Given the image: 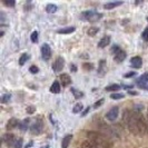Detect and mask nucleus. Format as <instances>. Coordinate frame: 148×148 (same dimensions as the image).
Masks as SVG:
<instances>
[{"label": "nucleus", "mask_w": 148, "mask_h": 148, "mask_svg": "<svg viewBox=\"0 0 148 148\" xmlns=\"http://www.w3.org/2000/svg\"><path fill=\"white\" fill-rule=\"evenodd\" d=\"M123 119L126 124L128 130L134 135L143 136L148 133V126L140 112L136 110L126 109L124 111Z\"/></svg>", "instance_id": "obj_1"}, {"label": "nucleus", "mask_w": 148, "mask_h": 148, "mask_svg": "<svg viewBox=\"0 0 148 148\" xmlns=\"http://www.w3.org/2000/svg\"><path fill=\"white\" fill-rule=\"evenodd\" d=\"M87 137L89 140H91L92 143H95L98 147L101 148H111L112 147V140L109 138V136H107L106 134L100 133V132H92L89 130L87 132Z\"/></svg>", "instance_id": "obj_2"}, {"label": "nucleus", "mask_w": 148, "mask_h": 148, "mask_svg": "<svg viewBox=\"0 0 148 148\" xmlns=\"http://www.w3.org/2000/svg\"><path fill=\"white\" fill-rule=\"evenodd\" d=\"M103 14L101 12H98L96 10H88V11H84L82 12V20L85 21H89V22H97L99 21L101 18H103Z\"/></svg>", "instance_id": "obj_3"}, {"label": "nucleus", "mask_w": 148, "mask_h": 148, "mask_svg": "<svg viewBox=\"0 0 148 148\" xmlns=\"http://www.w3.org/2000/svg\"><path fill=\"white\" fill-rule=\"evenodd\" d=\"M30 133L32 135H40L44 130V121L41 118L36 119L31 125H30Z\"/></svg>", "instance_id": "obj_4"}, {"label": "nucleus", "mask_w": 148, "mask_h": 148, "mask_svg": "<svg viewBox=\"0 0 148 148\" xmlns=\"http://www.w3.org/2000/svg\"><path fill=\"white\" fill-rule=\"evenodd\" d=\"M118 115H119V107L118 106H114V107H111L110 109L107 111L106 119L108 121H115L116 119L118 118Z\"/></svg>", "instance_id": "obj_5"}, {"label": "nucleus", "mask_w": 148, "mask_h": 148, "mask_svg": "<svg viewBox=\"0 0 148 148\" xmlns=\"http://www.w3.org/2000/svg\"><path fill=\"white\" fill-rule=\"evenodd\" d=\"M2 140H3V143L7 145L8 147H15V144L16 141H17V138H16V136L14 135V134H5L3 136H2Z\"/></svg>", "instance_id": "obj_6"}, {"label": "nucleus", "mask_w": 148, "mask_h": 148, "mask_svg": "<svg viewBox=\"0 0 148 148\" xmlns=\"http://www.w3.org/2000/svg\"><path fill=\"white\" fill-rule=\"evenodd\" d=\"M65 67V59L62 57H58L55 60V62L52 64V70L55 73H59L62 70V68Z\"/></svg>", "instance_id": "obj_7"}, {"label": "nucleus", "mask_w": 148, "mask_h": 148, "mask_svg": "<svg viewBox=\"0 0 148 148\" xmlns=\"http://www.w3.org/2000/svg\"><path fill=\"white\" fill-rule=\"evenodd\" d=\"M51 48L48 44H44L41 46V56L45 60H49L51 58Z\"/></svg>", "instance_id": "obj_8"}, {"label": "nucleus", "mask_w": 148, "mask_h": 148, "mask_svg": "<svg viewBox=\"0 0 148 148\" xmlns=\"http://www.w3.org/2000/svg\"><path fill=\"white\" fill-rule=\"evenodd\" d=\"M147 84H148V71L145 73V74H143L140 77H138V78L136 79V85H137L139 88L145 89Z\"/></svg>", "instance_id": "obj_9"}, {"label": "nucleus", "mask_w": 148, "mask_h": 148, "mask_svg": "<svg viewBox=\"0 0 148 148\" xmlns=\"http://www.w3.org/2000/svg\"><path fill=\"white\" fill-rule=\"evenodd\" d=\"M130 66L135 68V69H139L143 66V59L139 56H135L130 59Z\"/></svg>", "instance_id": "obj_10"}, {"label": "nucleus", "mask_w": 148, "mask_h": 148, "mask_svg": "<svg viewBox=\"0 0 148 148\" xmlns=\"http://www.w3.org/2000/svg\"><path fill=\"white\" fill-rule=\"evenodd\" d=\"M110 41H111L110 36L106 35V36H104V37L99 40V42H98V48H101V49H103V48H106L108 45H110Z\"/></svg>", "instance_id": "obj_11"}, {"label": "nucleus", "mask_w": 148, "mask_h": 148, "mask_svg": "<svg viewBox=\"0 0 148 148\" xmlns=\"http://www.w3.org/2000/svg\"><path fill=\"white\" fill-rule=\"evenodd\" d=\"M126 57H127V53L126 51H124L123 49H120L115 56H114V59H115V61L116 62H118V64H120V62H123L124 60L126 59Z\"/></svg>", "instance_id": "obj_12"}, {"label": "nucleus", "mask_w": 148, "mask_h": 148, "mask_svg": "<svg viewBox=\"0 0 148 148\" xmlns=\"http://www.w3.org/2000/svg\"><path fill=\"white\" fill-rule=\"evenodd\" d=\"M59 79L61 85H62V87H67V86H69L71 84V78H70L69 75L67 74H61L59 76Z\"/></svg>", "instance_id": "obj_13"}, {"label": "nucleus", "mask_w": 148, "mask_h": 148, "mask_svg": "<svg viewBox=\"0 0 148 148\" xmlns=\"http://www.w3.org/2000/svg\"><path fill=\"white\" fill-rule=\"evenodd\" d=\"M106 71H107L106 60L101 59L99 61V64H98V71H97V74L99 75V76H104V75L106 74Z\"/></svg>", "instance_id": "obj_14"}, {"label": "nucleus", "mask_w": 148, "mask_h": 148, "mask_svg": "<svg viewBox=\"0 0 148 148\" xmlns=\"http://www.w3.org/2000/svg\"><path fill=\"white\" fill-rule=\"evenodd\" d=\"M19 120L16 118H11L9 119V121L7 123V126H6V128H7V130H12V129H15V128H17V127L19 126Z\"/></svg>", "instance_id": "obj_15"}, {"label": "nucleus", "mask_w": 148, "mask_h": 148, "mask_svg": "<svg viewBox=\"0 0 148 148\" xmlns=\"http://www.w3.org/2000/svg\"><path fill=\"white\" fill-rule=\"evenodd\" d=\"M75 30H76V27L69 26V27H64V28H61V29H58L57 30V34H59V35H68V34L74 32Z\"/></svg>", "instance_id": "obj_16"}, {"label": "nucleus", "mask_w": 148, "mask_h": 148, "mask_svg": "<svg viewBox=\"0 0 148 148\" xmlns=\"http://www.w3.org/2000/svg\"><path fill=\"white\" fill-rule=\"evenodd\" d=\"M123 3H124L123 1H114V2H107V3H105V5H104V8H105V9H107V10H111V9H114V8L121 6Z\"/></svg>", "instance_id": "obj_17"}, {"label": "nucleus", "mask_w": 148, "mask_h": 148, "mask_svg": "<svg viewBox=\"0 0 148 148\" xmlns=\"http://www.w3.org/2000/svg\"><path fill=\"white\" fill-rule=\"evenodd\" d=\"M71 139H73V135H71V134H68V135H66V136L62 138L61 148H68L69 144L71 143Z\"/></svg>", "instance_id": "obj_18"}, {"label": "nucleus", "mask_w": 148, "mask_h": 148, "mask_svg": "<svg viewBox=\"0 0 148 148\" xmlns=\"http://www.w3.org/2000/svg\"><path fill=\"white\" fill-rule=\"evenodd\" d=\"M70 91H71V94L74 95L75 99H82V98H84V96H85V94H84L82 91H80L79 89L75 88V87H71V88H70Z\"/></svg>", "instance_id": "obj_19"}, {"label": "nucleus", "mask_w": 148, "mask_h": 148, "mask_svg": "<svg viewBox=\"0 0 148 148\" xmlns=\"http://www.w3.org/2000/svg\"><path fill=\"white\" fill-rule=\"evenodd\" d=\"M29 123H30L29 118L23 119L22 121H20V123H19V126H18V128H19L21 132H26V130L29 128Z\"/></svg>", "instance_id": "obj_20"}, {"label": "nucleus", "mask_w": 148, "mask_h": 148, "mask_svg": "<svg viewBox=\"0 0 148 148\" xmlns=\"http://www.w3.org/2000/svg\"><path fill=\"white\" fill-rule=\"evenodd\" d=\"M60 89H61L60 88V84L56 80V82H53V84L50 87V92H52V94H59Z\"/></svg>", "instance_id": "obj_21"}, {"label": "nucleus", "mask_w": 148, "mask_h": 148, "mask_svg": "<svg viewBox=\"0 0 148 148\" xmlns=\"http://www.w3.org/2000/svg\"><path fill=\"white\" fill-rule=\"evenodd\" d=\"M82 148H98L95 143H92L91 140H84L82 143Z\"/></svg>", "instance_id": "obj_22"}, {"label": "nucleus", "mask_w": 148, "mask_h": 148, "mask_svg": "<svg viewBox=\"0 0 148 148\" xmlns=\"http://www.w3.org/2000/svg\"><path fill=\"white\" fill-rule=\"evenodd\" d=\"M46 12H48V14H55L56 11H57V6L56 5H53V3H48L47 6H46Z\"/></svg>", "instance_id": "obj_23"}, {"label": "nucleus", "mask_w": 148, "mask_h": 148, "mask_svg": "<svg viewBox=\"0 0 148 148\" xmlns=\"http://www.w3.org/2000/svg\"><path fill=\"white\" fill-rule=\"evenodd\" d=\"M121 88V86L120 85H118V84H112V85H109V86H107L106 88H105V90L106 91H117V90H119V89Z\"/></svg>", "instance_id": "obj_24"}, {"label": "nucleus", "mask_w": 148, "mask_h": 148, "mask_svg": "<svg viewBox=\"0 0 148 148\" xmlns=\"http://www.w3.org/2000/svg\"><path fill=\"white\" fill-rule=\"evenodd\" d=\"M98 32H99V28L98 27H90L87 30V35H88L89 37H95Z\"/></svg>", "instance_id": "obj_25"}, {"label": "nucleus", "mask_w": 148, "mask_h": 148, "mask_svg": "<svg viewBox=\"0 0 148 148\" xmlns=\"http://www.w3.org/2000/svg\"><path fill=\"white\" fill-rule=\"evenodd\" d=\"M28 59H29V55H28L27 52H23L21 56H20V58H19V65H20V66H23V65L27 62Z\"/></svg>", "instance_id": "obj_26"}, {"label": "nucleus", "mask_w": 148, "mask_h": 148, "mask_svg": "<svg viewBox=\"0 0 148 148\" xmlns=\"http://www.w3.org/2000/svg\"><path fill=\"white\" fill-rule=\"evenodd\" d=\"M82 109H84V106H82V103H78V104H76L74 106V108H73V112L74 114H78V112H82Z\"/></svg>", "instance_id": "obj_27"}, {"label": "nucleus", "mask_w": 148, "mask_h": 148, "mask_svg": "<svg viewBox=\"0 0 148 148\" xmlns=\"http://www.w3.org/2000/svg\"><path fill=\"white\" fill-rule=\"evenodd\" d=\"M110 98L111 99H114V100H118V99L125 98V95L121 94V92H114V94H111L110 95Z\"/></svg>", "instance_id": "obj_28"}, {"label": "nucleus", "mask_w": 148, "mask_h": 148, "mask_svg": "<svg viewBox=\"0 0 148 148\" xmlns=\"http://www.w3.org/2000/svg\"><path fill=\"white\" fill-rule=\"evenodd\" d=\"M82 68H84L86 71H90V70L94 69V65H92L91 62H84V64H82Z\"/></svg>", "instance_id": "obj_29"}, {"label": "nucleus", "mask_w": 148, "mask_h": 148, "mask_svg": "<svg viewBox=\"0 0 148 148\" xmlns=\"http://www.w3.org/2000/svg\"><path fill=\"white\" fill-rule=\"evenodd\" d=\"M10 98H11V95H10V94H5V95H2L0 101H1V104H6V103H8V101L10 100Z\"/></svg>", "instance_id": "obj_30"}, {"label": "nucleus", "mask_w": 148, "mask_h": 148, "mask_svg": "<svg viewBox=\"0 0 148 148\" xmlns=\"http://www.w3.org/2000/svg\"><path fill=\"white\" fill-rule=\"evenodd\" d=\"M30 39H31V41H32L34 44L38 42V31H34V32L31 34V36H30Z\"/></svg>", "instance_id": "obj_31"}, {"label": "nucleus", "mask_w": 148, "mask_h": 148, "mask_svg": "<svg viewBox=\"0 0 148 148\" xmlns=\"http://www.w3.org/2000/svg\"><path fill=\"white\" fill-rule=\"evenodd\" d=\"M3 5L5 6H7V7H15V5H16V2H15V0H3Z\"/></svg>", "instance_id": "obj_32"}, {"label": "nucleus", "mask_w": 148, "mask_h": 148, "mask_svg": "<svg viewBox=\"0 0 148 148\" xmlns=\"http://www.w3.org/2000/svg\"><path fill=\"white\" fill-rule=\"evenodd\" d=\"M29 71L31 73V74H34V75L38 74V73H39V68H38L37 66H35V65H34V66H30Z\"/></svg>", "instance_id": "obj_33"}, {"label": "nucleus", "mask_w": 148, "mask_h": 148, "mask_svg": "<svg viewBox=\"0 0 148 148\" xmlns=\"http://www.w3.org/2000/svg\"><path fill=\"white\" fill-rule=\"evenodd\" d=\"M141 37H143V39H144L145 41H148V27H146V28H145V30L143 31Z\"/></svg>", "instance_id": "obj_34"}, {"label": "nucleus", "mask_w": 148, "mask_h": 148, "mask_svg": "<svg viewBox=\"0 0 148 148\" xmlns=\"http://www.w3.org/2000/svg\"><path fill=\"white\" fill-rule=\"evenodd\" d=\"M119 50H120V47H119L118 45H114L112 48H111V53H114V56H115Z\"/></svg>", "instance_id": "obj_35"}, {"label": "nucleus", "mask_w": 148, "mask_h": 148, "mask_svg": "<svg viewBox=\"0 0 148 148\" xmlns=\"http://www.w3.org/2000/svg\"><path fill=\"white\" fill-rule=\"evenodd\" d=\"M26 111H27V114H29V115H32V114L36 111V107H35V106H29V107H27Z\"/></svg>", "instance_id": "obj_36"}, {"label": "nucleus", "mask_w": 148, "mask_h": 148, "mask_svg": "<svg viewBox=\"0 0 148 148\" xmlns=\"http://www.w3.org/2000/svg\"><path fill=\"white\" fill-rule=\"evenodd\" d=\"M22 138H18L17 139V141H16L15 144V147L14 148H22Z\"/></svg>", "instance_id": "obj_37"}, {"label": "nucleus", "mask_w": 148, "mask_h": 148, "mask_svg": "<svg viewBox=\"0 0 148 148\" xmlns=\"http://www.w3.org/2000/svg\"><path fill=\"white\" fill-rule=\"evenodd\" d=\"M103 104H104V99L101 98L99 101H96V103H95V105H94V108H95V109H97V108H99V107H100Z\"/></svg>", "instance_id": "obj_38"}, {"label": "nucleus", "mask_w": 148, "mask_h": 148, "mask_svg": "<svg viewBox=\"0 0 148 148\" xmlns=\"http://www.w3.org/2000/svg\"><path fill=\"white\" fill-rule=\"evenodd\" d=\"M134 76H136V71H130V73H128V74L124 75L125 78H130V77H134Z\"/></svg>", "instance_id": "obj_39"}, {"label": "nucleus", "mask_w": 148, "mask_h": 148, "mask_svg": "<svg viewBox=\"0 0 148 148\" xmlns=\"http://www.w3.org/2000/svg\"><path fill=\"white\" fill-rule=\"evenodd\" d=\"M89 111H90V106H88V107H87L85 110L82 111V117H85V116H87V114H88Z\"/></svg>", "instance_id": "obj_40"}, {"label": "nucleus", "mask_w": 148, "mask_h": 148, "mask_svg": "<svg viewBox=\"0 0 148 148\" xmlns=\"http://www.w3.org/2000/svg\"><path fill=\"white\" fill-rule=\"evenodd\" d=\"M70 70L74 71V73H76V71H77V67L75 66L74 64H71V65H70Z\"/></svg>", "instance_id": "obj_41"}, {"label": "nucleus", "mask_w": 148, "mask_h": 148, "mask_svg": "<svg viewBox=\"0 0 148 148\" xmlns=\"http://www.w3.org/2000/svg\"><path fill=\"white\" fill-rule=\"evenodd\" d=\"M128 94L132 95V96H137V95H138V92H137V91H134V90H129Z\"/></svg>", "instance_id": "obj_42"}, {"label": "nucleus", "mask_w": 148, "mask_h": 148, "mask_svg": "<svg viewBox=\"0 0 148 148\" xmlns=\"http://www.w3.org/2000/svg\"><path fill=\"white\" fill-rule=\"evenodd\" d=\"M123 87L125 89H130V88H133L134 86L133 85H123Z\"/></svg>", "instance_id": "obj_43"}, {"label": "nucleus", "mask_w": 148, "mask_h": 148, "mask_svg": "<svg viewBox=\"0 0 148 148\" xmlns=\"http://www.w3.org/2000/svg\"><path fill=\"white\" fill-rule=\"evenodd\" d=\"M3 34H5V31H3V30H1V32H0V37H2V36H3Z\"/></svg>", "instance_id": "obj_44"}, {"label": "nucleus", "mask_w": 148, "mask_h": 148, "mask_svg": "<svg viewBox=\"0 0 148 148\" xmlns=\"http://www.w3.org/2000/svg\"><path fill=\"white\" fill-rule=\"evenodd\" d=\"M145 89H147V90H148V84L146 85V87H145Z\"/></svg>", "instance_id": "obj_45"}, {"label": "nucleus", "mask_w": 148, "mask_h": 148, "mask_svg": "<svg viewBox=\"0 0 148 148\" xmlns=\"http://www.w3.org/2000/svg\"><path fill=\"white\" fill-rule=\"evenodd\" d=\"M147 21H148V17H147Z\"/></svg>", "instance_id": "obj_46"}, {"label": "nucleus", "mask_w": 148, "mask_h": 148, "mask_svg": "<svg viewBox=\"0 0 148 148\" xmlns=\"http://www.w3.org/2000/svg\"><path fill=\"white\" fill-rule=\"evenodd\" d=\"M147 118H148V117H147Z\"/></svg>", "instance_id": "obj_47"}]
</instances>
